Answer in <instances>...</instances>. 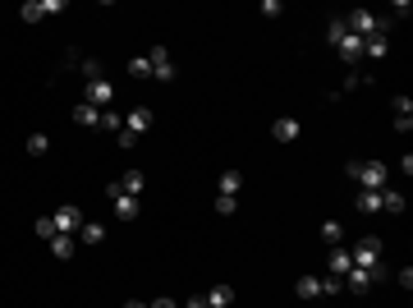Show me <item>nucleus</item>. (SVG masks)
I'll list each match as a JSON object with an SVG mask.
<instances>
[{
  "instance_id": "nucleus-1",
  "label": "nucleus",
  "mask_w": 413,
  "mask_h": 308,
  "mask_svg": "<svg viewBox=\"0 0 413 308\" xmlns=\"http://www.w3.org/2000/svg\"><path fill=\"white\" fill-rule=\"evenodd\" d=\"M326 42H331V51H336L345 64H358L363 60V37H353L340 19H331V28H326Z\"/></svg>"
},
{
  "instance_id": "nucleus-2",
  "label": "nucleus",
  "mask_w": 413,
  "mask_h": 308,
  "mask_svg": "<svg viewBox=\"0 0 413 308\" xmlns=\"http://www.w3.org/2000/svg\"><path fill=\"white\" fill-rule=\"evenodd\" d=\"M349 262L363 267V272H372V276H381V239H377V235H363V239L349 248Z\"/></svg>"
},
{
  "instance_id": "nucleus-3",
  "label": "nucleus",
  "mask_w": 413,
  "mask_h": 308,
  "mask_svg": "<svg viewBox=\"0 0 413 308\" xmlns=\"http://www.w3.org/2000/svg\"><path fill=\"white\" fill-rule=\"evenodd\" d=\"M349 175L363 189H386V185H390V170H386L381 161H349Z\"/></svg>"
},
{
  "instance_id": "nucleus-4",
  "label": "nucleus",
  "mask_w": 413,
  "mask_h": 308,
  "mask_svg": "<svg viewBox=\"0 0 413 308\" xmlns=\"http://www.w3.org/2000/svg\"><path fill=\"white\" fill-rule=\"evenodd\" d=\"M106 198L115 202V216H120V221H138V212H142V202L129 198V193L120 189V180H110V185H106Z\"/></svg>"
},
{
  "instance_id": "nucleus-5",
  "label": "nucleus",
  "mask_w": 413,
  "mask_h": 308,
  "mask_svg": "<svg viewBox=\"0 0 413 308\" xmlns=\"http://www.w3.org/2000/svg\"><path fill=\"white\" fill-rule=\"evenodd\" d=\"M340 23H345L353 37H363V42L381 32V19H377V14H367V10H349V19H340Z\"/></svg>"
},
{
  "instance_id": "nucleus-6",
  "label": "nucleus",
  "mask_w": 413,
  "mask_h": 308,
  "mask_svg": "<svg viewBox=\"0 0 413 308\" xmlns=\"http://www.w3.org/2000/svg\"><path fill=\"white\" fill-rule=\"evenodd\" d=\"M83 102L97 110H110L115 106V88H110V78H92L88 88H83Z\"/></svg>"
},
{
  "instance_id": "nucleus-7",
  "label": "nucleus",
  "mask_w": 413,
  "mask_h": 308,
  "mask_svg": "<svg viewBox=\"0 0 413 308\" xmlns=\"http://www.w3.org/2000/svg\"><path fill=\"white\" fill-rule=\"evenodd\" d=\"M51 221H55V235H78L83 212H78L74 202H64V207H55V212H51Z\"/></svg>"
},
{
  "instance_id": "nucleus-8",
  "label": "nucleus",
  "mask_w": 413,
  "mask_h": 308,
  "mask_svg": "<svg viewBox=\"0 0 413 308\" xmlns=\"http://www.w3.org/2000/svg\"><path fill=\"white\" fill-rule=\"evenodd\" d=\"M147 64H152V78H161V83H170V78H175V60H170V47H152V51H147Z\"/></svg>"
},
{
  "instance_id": "nucleus-9",
  "label": "nucleus",
  "mask_w": 413,
  "mask_h": 308,
  "mask_svg": "<svg viewBox=\"0 0 413 308\" xmlns=\"http://www.w3.org/2000/svg\"><path fill=\"white\" fill-rule=\"evenodd\" d=\"M147 129H152V110H147V106H134L129 115H124V134H134V139H142Z\"/></svg>"
},
{
  "instance_id": "nucleus-10",
  "label": "nucleus",
  "mask_w": 413,
  "mask_h": 308,
  "mask_svg": "<svg viewBox=\"0 0 413 308\" xmlns=\"http://www.w3.org/2000/svg\"><path fill=\"white\" fill-rule=\"evenodd\" d=\"M239 189H244V170H221V180H216V193L221 198H239Z\"/></svg>"
},
{
  "instance_id": "nucleus-11",
  "label": "nucleus",
  "mask_w": 413,
  "mask_h": 308,
  "mask_svg": "<svg viewBox=\"0 0 413 308\" xmlns=\"http://www.w3.org/2000/svg\"><path fill=\"white\" fill-rule=\"evenodd\" d=\"M55 10H64L60 0H28L18 14H23V23H37V19H46V14H55Z\"/></svg>"
},
{
  "instance_id": "nucleus-12",
  "label": "nucleus",
  "mask_w": 413,
  "mask_h": 308,
  "mask_svg": "<svg viewBox=\"0 0 413 308\" xmlns=\"http://www.w3.org/2000/svg\"><path fill=\"white\" fill-rule=\"evenodd\" d=\"M299 134H303V124L294 120V115H280V120L271 124V139H275V143H294Z\"/></svg>"
},
{
  "instance_id": "nucleus-13",
  "label": "nucleus",
  "mask_w": 413,
  "mask_h": 308,
  "mask_svg": "<svg viewBox=\"0 0 413 308\" xmlns=\"http://www.w3.org/2000/svg\"><path fill=\"white\" fill-rule=\"evenodd\" d=\"M353 207H358L363 216H377V212H381V189H358Z\"/></svg>"
},
{
  "instance_id": "nucleus-14",
  "label": "nucleus",
  "mask_w": 413,
  "mask_h": 308,
  "mask_svg": "<svg viewBox=\"0 0 413 308\" xmlns=\"http://www.w3.org/2000/svg\"><path fill=\"white\" fill-rule=\"evenodd\" d=\"M390 106H395V129H399V134H409V129H413V102H409V97H395Z\"/></svg>"
},
{
  "instance_id": "nucleus-15",
  "label": "nucleus",
  "mask_w": 413,
  "mask_h": 308,
  "mask_svg": "<svg viewBox=\"0 0 413 308\" xmlns=\"http://www.w3.org/2000/svg\"><path fill=\"white\" fill-rule=\"evenodd\" d=\"M372 281H377L372 272H363V267H353L349 276H345V290H349V294H367V290H372Z\"/></svg>"
},
{
  "instance_id": "nucleus-16",
  "label": "nucleus",
  "mask_w": 413,
  "mask_h": 308,
  "mask_svg": "<svg viewBox=\"0 0 413 308\" xmlns=\"http://www.w3.org/2000/svg\"><path fill=\"white\" fill-rule=\"evenodd\" d=\"M120 189L129 193V198H142V189H147V175H142V170H124V175H120Z\"/></svg>"
},
{
  "instance_id": "nucleus-17",
  "label": "nucleus",
  "mask_w": 413,
  "mask_h": 308,
  "mask_svg": "<svg viewBox=\"0 0 413 308\" xmlns=\"http://www.w3.org/2000/svg\"><path fill=\"white\" fill-rule=\"evenodd\" d=\"M381 212H390V216H404V189H390V185L381 189Z\"/></svg>"
},
{
  "instance_id": "nucleus-18",
  "label": "nucleus",
  "mask_w": 413,
  "mask_h": 308,
  "mask_svg": "<svg viewBox=\"0 0 413 308\" xmlns=\"http://www.w3.org/2000/svg\"><path fill=\"white\" fill-rule=\"evenodd\" d=\"M363 56H367V60H386V56H390V42H386V32L367 37V42H363Z\"/></svg>"
},
{
  "instance_id": "nucleus-19",
  "label": "nucleus",
  "mask_w": 413,
  "mask_h": 308,
  "mask_svg": "<svg viewBox=\"0 0 413 308\" xmlns=\"http://www.w3.org/2000/svg\"><path fill=\"white\" fill-rule=\"evenodd\" d=\"M74 120L83 124V129H101V110L88 106V102H78V106H74Z\"/></svg>"
},
{
  "instance_id": "nucleus-20",
  "label": "nucleus",
  "mask_w": 413,
  "mask_h": 308,
  "mask_svg": "<svg viewBox=\"0 0 413 308\" xmlns=\"http://www.w3.org/2000/svg\"><path fill=\"white\" fill-rule=\"evenodd\" d=\"M349 272H353V262H349V248H331V276H340V281H345Z\"/></svg>"
},
{
  "instance_id": "nucleus-21",
  "label": "nucleus",
  "mask_w": 413,
  "mask_h": 308,
  "mask_svg": "<svg viewBox=\"0 0 413 308\" xmlns=\"http://www.w3.org/2000/svg\"><path fill=\"white\" fill-rule=\"evenodd\" d=\"M202 299H207V308H229L234 304V290H229V285H212Z\"/></svg>"
},
{
  "instance_id": "nucleus-22",
  "label": "nucleus",
  "mask_w": 413,
  "mask_h": 308,
  "mask_svg": "<svg viewBox=\"0 0 413 308\" xmlns=\"http://www.w3.org/2000/svg\"><path fill=\"white\" fill-rule=\"evenodd\" d=\"M78 239H83V244H101V239H106V226H101V221H83V226H78Z\"/></svg>"
},
{
  "instance_id": "nucleus-23",
  "label": "nucleus",
  "mask_w": 413,
  "mask_h": 308,
  "mask_svg": "<svg viewBox=\"0 0 413 308\" xmlns=\"http://www.w3.org/2000/svg\"><path fill=\"white\" fill-rule=\"evenodd\" d=\"M321 239H326L331 248H340V239H345V226H340L336 216H326V221H321Z\"/></svg>"
},
{
  "instance_id": "nucleus-24",
  "label": "nucleus",
  "mask_w": 413,
  "mask_h": 308,
  "mask_svg": "<svg viewBox=\"0 0 413 308\" xmlns=\"http://www.w3.org/2000/svg\"><path fill=\"white\" fill-rule=\"evenodd\" d=\"M46 244H51V253H55V258H74V235H51Z\"/></svg>"
},
{
  "instance_id": "nucleus-25",
  "label": "nucleus",
  "mask_w": 413,
  "mask_h": 308,
  "mask_svg": "<svg viewBox=\"0 0 413 308\" xmlns=\"http://www.w3.org/2000/svg\"><path fill=\"white\" fill-rule=\"evenodd\" d=\"M299 299H321V276H299Z\"/></svg>"
},
{
  "instance_id": "nucleus-26",
  "label": "nucleus",
  "mask_w": 413,
  "mask_h": 308,
  "mask_svg": "<svg viewBox=\"0 0 413 308\" xmlns=\"http://www.w3.org/2000/svg\"><path fill=\"white\" fill-rule=\"evenodd\" d=\"M101 129H110V134H120V129H124V115H120L115 106H110V110H101Z\"/></svg>"
},
{
  "instance_id": "nucleus-27",
  "label": "nucleus",
  "mask_w": 413,
  "mask_h": 308,
  "mask_svg": "<svg viewBox=\"0 0 413 308\" xmlns=\"http://www.w3.org/2000/svg\"><path fill=\"white\" fill-rule=\"evenodd\" d=\"M78 69H83V78H101V60H97V56H83V60H78Z\"/></svg>"
},
{
  "instance_id": "nucleus-28",
  "label": "nucleus",
  "mask_w": 413,
  "mask_h": 308,
  "mask_svg": "<svg viewBox=\"0 0 413 308\" xmlns=\"http://www.w3.org/2000/svg\"><path fill=\"white\" fill-rule=\"evenodd\" d=\"M129 74H134V78H152V64H147V56H134V60H129Z\"/></svg>"
},
{
  "instance_id": "nucleus-29",
  "label": "nucleus",
  "mask_w": 413,
  "mask_h": 308,
  "mask_svg": "<svg viewBox=\"0 0 413 308\" xmlns=\"http://www.w3.org/2000/svg\"><path fill=\"white\" fill-rule=\"evenodd\" d=\"M28 152L32 156H46V152H51V139H46V134H32V139H28Z\"/></svg>"
},
{
  "instance_id": "nucleus-30",
  "label": "nucleus",
  "mask_w": 413,
  "mask_h": 308,
  "mask_svg": "<svg viewBox=\"0 0 413 308\" xmlns=\"http://www.w3.org/2000/svg\"><path fill=\"white\" fill-rule=\"evenodd\" d=\"M32 230H37V239H51V235H55V221H51V216H37Z\"/></svg>"
},
{
  "instance_id": "nucleus-31",
  "label": "nucleus",
  "mask_w": 413,
  "mask_h": 308,
  "mask_svg": "<svg viewBox=\"0 0 413 308\" xmlns=\"http://www.w3.org/2000/svg\"><path fill=\"white\" fill-rule=\"evenodd\" d=\"M345 290V281L340 276H321V294H340Z\"/></svg>"
},
{
  "instance_id": "nucleus-32",
  "label": "nucleus",
  "mask_w": 413,
  "mask_h": 308,
  "mask_svg": "<svg viewBox=\"0 0 413 308\" xmlns=\"http://www.w3.org/2000/svg\"><path fill=\"white\" fill-rule=\"evenodd\" d=\"M262 14H266V19H280V14H285V5H280V0H262Z\"/></svg>"
},
{
  "instance_id": "nucleus-33",
  "label": "nucleus",
  "mask_w": 413,
  "mask_h": 308,
  "mask_svg": "<svg viewBox=\"0 0 413 308\" xmlns=\"http://www.w3.org/2000/svg\"><path fill=\"white\" fill-rule=\"evenodd\" d=\"M358 88H367V78H363V74H358V69H353V74H349V78H345V93H358Z\"/></svg>"
},
{
  "instance_id": "nucleus-34",
  "label": "nucleus",
  "mask_w": 413,
  "mask_h": 308,
  "mask_svg": "<svg viewBox=\"0 0 413 308\" xmlns=\"http://www.w3.org/2000/svg\"><path fill=\"white\" fill-rule=\"evenodd\" d=\"M115 143H120L124 152H134V147H138V139H134V134H124V129H120V134H115Z\"/></svg>"
},
{
  "instance_id": "nucleus-35",
  "label": "nucleus",
  "mask_w": 413,
  "mask_h": 308,
  "mask_svg": "<svg viewBox=\"0 0 413 308\" xmlns=\"http://www.w3.org/2000/svg\"><path fill=\"white\" fill-rule=\"evenodd\" d=\"M234 207H239V198H216V212H221V216H229Z\"/></svg>"
},
{
  "instance_id": "nucleus-36",
  "label": "nucleus",
  "mask_w": 413,
  "mask_h": 308,
  "mask_svg": "<svg viewBox=\"0 0 413 308\" xmlns=\"http://www.w3.org/2000/svg\"><path fill=\"white\" fill-rule=\"evenodd\" d=\"M184 308H207V299H202V294H193V299H188Z\"/></svg>"
},
{
  "instance_id": "nucleus-37",
  "label": "nucleus",
  "mask_w": 413,
  "mask_h": 308,
  "mask_svg": "<svg viewBox=\"0 0 413 308\" xmlns=\"http://www.w3.org/2000/svg\"><path fill=\"white\" fill-rule=\"evenodd\" d=\"M152 308H179V304H175V299H156Z\"/></svg>"
},
{
  "instance_id": "nucleus-38",
  "label": "nucleus",
  "mask_w": 413,
  "mask_h": 308,
  "mask_svg": "<svg viewBox=\"0 0 413 308\" xmlns=\"http://www.w3.org/2000/svg\"><path fill=\"white\" fill-rule=\"evenodd\" d=\"M124 308H152V304H142V299H129V304H124Z\"/></svg>"
}]
</instances>
